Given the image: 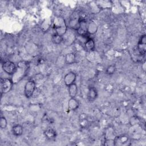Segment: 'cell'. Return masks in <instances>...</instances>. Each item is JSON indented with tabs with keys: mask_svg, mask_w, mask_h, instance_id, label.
<instances>
[{
	"mask_svg": "<svg viewBox=\"0 0 146 146\" xmlns=\"http://www.w3.org/2000/svg\"><path fill=\"white\" fill-rule=\"evenodd\" d=\"M29 66L27 62L21 61L18 63L16 70L12 75L11 80L14 84L21 81L27 74Z\"/></svg>",
	"mask_w": 146,
	"mask_h": 146,
	"instance_id": "obj_1",
	"label": "cell"
},
{
	"mask_svg": "<svg viewBox=\"0 0 146 146\" xmlns=\"http://www.w3.org/2000/svg\"><path fill=\"white\" fill-rule=\"evenodd\" d=\"M52 27L56 34L63 36L67 30V25L64 18L60 17H56L52 22Z\"/></svg>",
	"mask_w": 146,
	"mask_h": 146,
	"instance_id": "obj_2",
	"label": "cell"
},
{
	"mask_svg": "<svg viewBox=\"0 0 146 146\" xmlns=\"http://www.w3.org/2000/svg\"><path fill=\"white\" fill-rule=\"evenodd\" d=\"M0 83V90L1 95L10 92L14 84L11 79L9 78H1Z\"/></svg>",
	"mask_w": 146,
	"mask_h": 146,
	"instance_id": "obj_3",
	"label": "cell"
},
{
	"mask_svg": "<svg viewBox=\"0 0 146 146\" xmlns=\"http://www.w3.org/2000/svg\"><path fill=\"white\" fill-rule=\"evenodd\" d=\"M35 89V82L33 80L27 81L24 88V94L27 98H30L34 94Z\"/></svg>",
	"mask_w": 146,
	"mask_h": 146,
	"instance_id": "obj_4",
	"label": "cell"
},
{
	"mask_svg": "<svg viewBox=\"0 0 146 146\" xmlns=\"http://www.w3.org/2000/svg\"><path fill=\"white\" fill-rule=\"evenodd\" d=\"M78 34L83 37L88 36V23L85 18L80 17L79 27L77 30Z\"/></svg>",
	"mask_w": 146,
	"mask_h": 146,
	"instance_id": "obj_5",
	"label": "cell"
},
{
	"mask_svg": "<svg viewBox=\"0 0 146 146\" xmlns=\"http://www.w3.org/2000/svg\"><path fill=\"white\" fill-rule=\"evenodd\" d=\"M2 67L4 72L10 75H12L14 73L17 68L15 63L9 60L4 62L2 63Z\"/></svg>",
	"mask_w": 146,
	"mask_h": 146,
	"instance_id": "obj_6",
	"label": "cell"
},
{
	"mask_svg": "<svg viewBox=\"0 0 146 146\" xmlns=\"http://www.w3.org/2000/svg\"><path fill=\"white\" fill-rule=\"evenodd\" d=\"M79 21H80V17L78 14L74 13L72 14L70 17L69 21V26L72 29L76 30L78 29L79 27Z\"/></svg>",
	"mask_w": 146,
	"mask_h": 146,
	"instance_id": "obj_7",
	"label": "cell"
},
{
	"mask_svg": "<svg viewBox=\"0 0 146 146\" xmlns=\"http://www.w3.org/2000/svg\"><path fill=\"white\" fill-rule=\"evenodd\" d=\"M137 50L140 55H144L146 51V35L143 34L140 38L139 40Z\"/></svg>",
	"mask_w": 146,
	"mask_h": 146,
	"instance_id": "obj_8",
	"label": "cell"
},
{
	"mask_svg": "<svg viewBox=\"0 0 146 146\" xmlns=\"http://www.w3.org/2000/svg\"><path fill=\"white\" fill-rule=\"evenodd\" d=\"M76 75L74 72H69L66 74L64 77V82L67 86H70L75 83Z\"/></svg>",
	"mask_w": 146,
	"mask_h": 146,
	"instance_id": "obj_9",
	"label": "cell"
},
{
	"mask_svg": "<svg viewBox=\"0 0 146 146\" xmlns=\"http://www.w3.org/2000/svg\"><path fill=\"white\" fill-rule=\"evenodd\" d=\"M84 47L87 51L90 52L93 51L95 47L94 40L91 38H87L84 43Z\"/></svg>",
	"mask_w": 146,
	"mask_h": 146,
	"instance_id": "obj_10",
	"label": "cell"
},
{
	"mask_svg": "<svg viewBox=\"0 0 146 146\" xmlns=\"http://www.w3.org/2000/svg\"><path fill=\"white\" fill-rule=\"evenodd\" d=\"M98 91L96 88L94 87H91L89 88L88 94H87V98L89 100L93 101L95 100L98 97Z\"/></svg>",
	"mask_w": 146,
	"mask_h": 146,
	"instance_id": "obj_11",
	"label": "cell"
},
{
	"mask_svg": "<svg viewBox=\"0 0 146 146\" xmlns=\"http://www.w3.org/2000/svg\"><path fill=\"white\" fill-rule=\"evenodd\" d=\"M68 107L70 111H75L79 107L78 101L75 98H71L68 102Z\"/></svg>",
	"mask_w": 146,
	"mask_h": 146,
	"instance_id": "obj_12",
	"label": "cell"
},
{
	"mask_svg": "<svg viewBox=\"0 0 146 146\" xmlns=\"http://www.w3.org/2000/svg\"><path fill=\"white\" fill-rule=\"evenodd\" d=\"M76 56L72 52H70L64 56L65 63L67 64H71L75 62Z\"/></svg>",
	"mask_w": 146,
	"mask_h": 146,
	"instance_id": "obj_13",
	"label": "cell"
},
{
	"mask_svg": "<svg viewBox=\"0 0 146 146\" xmlns=\"http://www.w3.org/2000/svg\"><path fill=\"white\" fill-rule=\"evenodd\" d=\"M12 133L16 136H20L23 133V127L20 124H16L12 127Z\"/></svg>",
	"mask_w": 146,
	"mask_h": 146,
	"instance_id": "obj_14",
	"label": "cell"
},
{
	"mask_svg": "<svg viewBox=\"0 0 146 146\" xmlns=\"http://www.w3.org/2000/svg\"><path fill=\"white\" fill-rule=\"evenodd\" d=\"M44 135L49 140H52L56 136V131L52 128H48L44 132Z\"/></svg>",
	"mask_w": 146,
	"mask_h": 146,
	"instance_id": "obj_15",
	"label": "cell"
},
{
	"mask_svg": "<svg viewBox=\"0 0 146 146\" xmlns=\"http://www.w3.org/2000/svg\"><path fill=\"white\" fill-rule=\"evenodd\" d=\"M68 93L71 98H75L78 93L77 85L74 83L68 86Z\"/></svg>",
	"mask_w": 146,
	"mask_h": 146,
	"instance_id": "obj_16",
	"label": "cell"
},
{
	"mask_svg": "<svg viewBox=\"0 0 146 146\" xmlns=\"http://www.w3.org/2000/svg\"><path fill=\"white\" fill-rule=\"evenodd\" d=\"M98 30L97 25L92 21H91L88 23V34H94Z\"/></svg>",
	"mask_w": 146,
	"mask_h": 146,
	"instance_id": "obj_17",
	"label": "cell"
},
{
	"mask_svg": "<svg viewBox=\"0 0 146 146\" xmlns=\"http://www.w3.org/2000/svg\"><path fill=\"white\" fill-rule=\"evenodd\" d=\"M51 40L53 43L55 44H59L63 42V37L60 35L55 33L51 36Z\"/></svg>",
	"mask_w": 146,
	"mask_h": 146,
	"instance_id": "obj_18",
	"label": "cell"
},
{
	"mask_svg": "<svg viewBox=\"0 0 146 146\" xmlns=\"http://www.w3.org/2000/svg\"><path fill=\"white\" fill-rule=\"evenodd\" d=\"M115 70H116L115 66L113 65V64H111L109 66H108V67L107 68L106 73L108 75H112L115 73Z\"/></svg>",
	"mask_w": 146,
	"mask_h": 146,
	"instance_id": "obj_19",
	"label": "cell"
},
{
	"mask_svg": "<svg viewBox=\"0 0 146 146\" xmlns=\"http://www.w3.org/2000/svg\"><path fill=\"white\" fill-rule=\"evenodd\" d=\"M7 125V121L6 119L3 116H1L0 118V127L1 129L6 128Z\"/></svg>",
	"mask_w": 146,
	"mask_h": 146,
	"instance_id": "obj_20",
	"label": "cell"
},
{
	"mask_svg": "<svg viewBox=\"0 0 146 146\" xmlns=\"http://www.w3.org/2000/svg\"><path fill=\"white\" fill-rule=\"evenodd\" d=\"M104 145H115V141L113 140H108L104 141Z\"/></svg>",
	"mask_w": 146,
	"mask_h": 146,
	"instance_id": "obj_21",
	"label": "cell"
},
{
	"mask_svg": "<svg viewBox=\"0 0 146 146\" xmlns=\"http://www.w3.org/2000/svg\"><path fill=\"white\" fill-rule=\"evenodd\" d=\"M119 141H120V143L124 144V143H126V142L127 141V140H128V137L124 136H121V137H119Z\"/></svg>",
	"mask_w": 146,
	"mask_h": 146,
	"instance_id": "obj_22",
	"label": "cell"
}]
</instances>
